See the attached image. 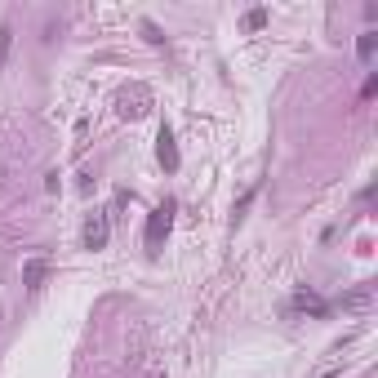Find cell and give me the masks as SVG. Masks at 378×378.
Returning <instances> with one entry per match:
<instances>
[{"label":"cell","instance_id":"obj_1","mask_svg":"<svg viewBox=\"0 0 378 378\" xmlns=\"http://www.w3.org/2000/svg\"><path fill=\"white\" fill-rule=\"evenodd\" d=\"M174 214H178V205H174V201L156 205V210L147 214V231H143V245H147V254H161V249H165L169 227H174Z\"/></svg>","mask_w":378,"mask_h":378},{"label":"cell","instance_id":"obj_2","mask_svg":"<svg viewBox=\"0 0 378 378\" xmlns=\"http://www.w3.org/2000/svg\"><path fill=\"white\" fill-rule=\"evenodd\" d=\"M120 116H129V120H138L143 112H147V103H152V94L143 89V85H133V89H120Z\"/></svg>","mask_w":378,"mask_h":378},{"label":"cell","instance_id":"obj_3","mask_svg":"<svg viewBox=\"0 0 378 378\" xmlns=\"http://www.w3.org/2000/svg\"><path fill=\"white\" fill-rule=\"evenodd\" d=\"M107 236H112V218L99 210L85 223V249H107Z\"/></svg>","mask_w":378,"mask_h":378},{"label":"cell","instance_id":"obj_4","mask_svg":"<svg viewBox=\"0 0 378 378\" xmlns=\"http://www.w3.org/2000/svg\"><path fill=\"white\" fill-rule=\"evenodd\" d=\"M156 156H161L165 174H178V147H174V129L161 125V133H156Z\"/></svg>","mask_w":378,"mask_h":378},{"label":"cell","instance_id":"obj_5","mask_svg":"<svg viewBox=\"0 0 378 378\" xmlns=\"http://www.w3.org/2000/svg\"><path fill=\"white\" fill-rule=\"evenodd\" d=\"M294 312H312V316H325L329 312V303L316 294V289H298L294 294Z\"/></svg>","mask_w":378,"mask_h":378},{"label":"cell","instance_id":"obj_6","mask_svg":"<svg viewBox=\"0 0 378 378\" xmlns=\"http://www.w3.org/2000/svg\"><path fill=\"white\" fill-rule=\"evenodd\" d=\"M370 303H374V285L365 280V285H356L351 294H343V312H365Z\"/></svg>","mask_w":378,"mask_h":378},{"label":"cell","instance_id":"obj_7","mask_svg":"<svg viewBox=\"0 0 378 378\" xmlns=\"http://www.w3.org/2000/svg\"><path fill=\"white\" fill-rule=\"evenodd\" d=\"M45 272H50V263H45V259H31L27 267H22V285H27V289H41Z\"/></svg>","mask_w":378,"mask_h":378},{"label":"cell","instance_id":"obj_8","mask_svg":"<svg viewBox=\"0 0 378 378\" xmlns=\"http://www.w3.org/2000/svg\"><path fill=\"white\" fill-rule=\"evenodd\" d=\"M374 50H378V31L370 27V31H361V41H356V58H361V63H370Z\"/></svg>","mask_w":378,"mask_h":378},{"label":"cell","instance_id":"obj_9","mask_svg":"<svg viewBox=\"0 0 378 378\" xmlns=\"http://www.w3.org/2000/svg\"><path fill=\"white\" fill-rule=\"evenodd\" d=\"M9 50H14V27H9V22H0V67H5Z\"/></svg>","mask_w":378,"mask_h":378},{"label":"cell","instance_id":"obj_10","mask_svg":"<svg viewBox=\"0 0 378 378\" xmlns=\"http://www.w3.org/2000/svg\"><path fill=\"white\" fill-rule=\"evenodd\" d=\"M245 27H249V31H259V27H267V9H249V18H245Z\"/></svg>","mask_w":378,"mask_h":378},{"label":"cell","instance_id":"obj_11","mask_svg":"<svg viewBox=\"0 0 378 378\" xmlns=\"http://www.w3.org/2000/svg\"><path fill=\"white\" fill-rule=\"evenodd\" d=\"M143 31H147V41H152V45H161V41H165V36L156 31V22H143Z\"/></svg>","mask_w":378,"mask_h":378}]
</instances>
